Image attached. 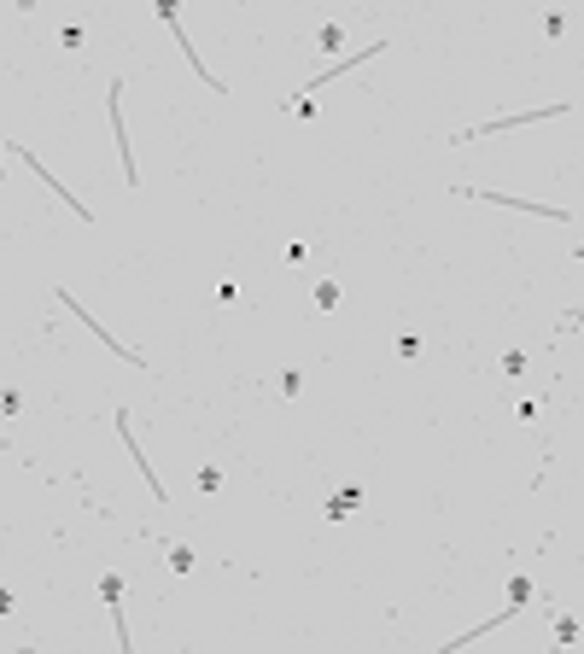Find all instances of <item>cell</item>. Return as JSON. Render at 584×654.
<instances>
[{
    "mask_svg": "<svg viewBox=\"0 0 584 654\" xmlns=\"http://www.w3.org/2000/svg\"><path fill=\"white\" fill-rule=\"evenodd\" d=\"M356 502H363V490H356V485H351V490H339V497H328V520H345Z\"/></svg>",
    "mask_w": 584,
    "mask_h": 654,
    "instance_id": "cell-1",
    "label": "cell"
},
{
    "mask_svg": "<svg viewBox=\"0 0 584 654\" xmlns=\"http://www.w3.org/2000/svg\"><path fill=\"white\" fill-rule=\"evenodd\" d=\"M100 596L111 602V613H117V625H123V608H117V602H123V579H117V572H111V579H100ZM129 631V625H123Z\"/></svg>",
    "mask_w": 584,
    "mask_h": 654,
    "instance_id": "cell-2",
    "label": "cell"
},
{
    "mask_svg": "<svg viewBox=\"0 0 584 654\" xmlns=\"http://www.w3.org/2000/svg\"><path fill=\"white\" fill-rule=\"evenodd\" d=\"M526 602H532V579H509V608H514V613H520V608H526Z\"/></svg>",
    "mask_w": 584,
    "mask_h": 654,
    "instance_id": "cell-3",
    "label": "cell"
},
{
    "mask_svg": "<svg viewBox=\"0 0 584 654\" xmlns=\"http://www.w3.org/2000/svg\"><path fill=\"white\" fill-rule=\"evenodd\" d=\"M316 41H321V53H339V41H345V29H339V24H321V36H316Z\"/></svg>",
    "mask_w": 584,
    "mask_h": 654,
    "instance_id": "cell-4",
    "label": "cell"
},
{
    "mask_svg": "<svg viewBox=\"0 0 584 654\" xmlns=\"http://www.w3.org/2000/svg\"><path fill=\"white\" fill-rule=\"evenodd\" d=\"M316 304L333 310V304H339V286H333V281H316Z\"/></svg>",
    "mask_w": 584,
    "mask_h": 654,
    "instance_id": "cell-5",
    "label": "cell"
},
{
    "mask_svg": "<svg viewBox=\"0 0 584 654\" xmlns=\"http://www.w3.org/2000/svg\"><path fill=\"white\" fill-rule=\"evenodd\" d=\"M170 567H175V572H187V567H193V549H187V544H175V549H170Z\"/></svg>",
    "mask_w": 584,
    "mask_h": 654,
    "instance_id": "cell-6",
    "label": "cell"
}]
</instances>
